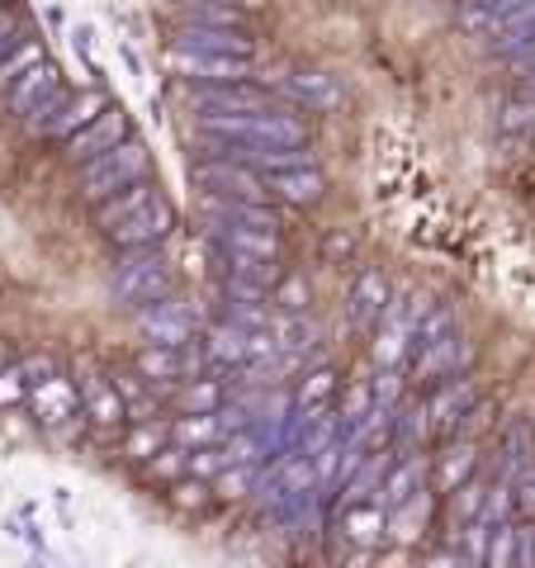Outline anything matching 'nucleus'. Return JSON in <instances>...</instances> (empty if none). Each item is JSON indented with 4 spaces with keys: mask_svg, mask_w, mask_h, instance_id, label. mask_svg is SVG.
Here are the masks:
<instances>
[{
    "mask_svg": "<svg viewBox=\"0 0 535 568\" xmlns=\"http://www.w3.org/2000/svg\"><path fill=\"white\" fill-rule=\"evenodd\" d=\"M58 91H62V85H58V71H52V67H33L29 77H20V81L10 85V104H14V110H33L39 100L58 95Z\"/></svg>",
    "mask_w": 535,
    "mask_h": 568,
    "instance_id": "obj_1",
    "label": "nucleus"
},
{
    "mask_svg": "<svg viewBox=\"0 0 535 568\" xmlns=\"http://www.w3.org/2000/svg\"><path fill=\"white\" fill-rule=\"evenodd\" d=\"M33 403H39V413L48 422H62L77 407V394H71L67 379H43V384H33Z\"/></svg>",
    "mask_w": 535,
    "mask_h": 568,
    "instance_id": "obj_2",
    "label": "nucleus"
},
{
    "mask_svg": "<svg viewBox=\"0 0 535 568\" xmlns=\"http://www.w3.org/2000/svg\"><path fill=\"white\" fill-rule=\"evenodd\" d=\"M33 67H43V48H39V43H20L6 62H0V91H6V85H14L20 77H29Z\"/></svg>",
    "mask_w": 535,
    "mask_h": 568,
    "instance_id": "obj_3",
    "label": "nucleus"
},
{
    "mask_svg": "<svg viewBox=\"0 0 535 568\" xmlns=\"http://www.w3.org/2000/svg\"><path fill=\"white\" fill-rule=\"evenodd\" d=\"M29 394V379H24V365H6L0 369V407H14Z\"/></svg>",
    "mask_w": 535,
    "mask_h": 568,
    "instance_id": "obj_4",
    "label": "nucleus"
},
{
    "mask_svg": "<svg viewBox=\"0 0 535 568\" xmlns=\"http://www.w3.org/2000/svg\"><path fill=\"white\" fill-rule=\"evenodd\" d=\"M91 413H95V422H114V417H123V403L110 394V388H100L91 398Z\"/></svg>",
    "mask_w": 535,
    "mask_h": 568,
    "instance_id": "obj_5",
    "label": "nucleus"
},
{
    "mask_svg": "<svg viewBox=\"0 0 535 568\" xmlns=\"http://www.w3.org/2000/svg\"><path fill=\"white\" fill-rule=\"evenodd\" d=\"M10 43V14H0V48Z\"/></svg>",
    "mask_w": 535,
    "mask_h": 568,
    "instance_id": "obj_6",
    "label": "nucleus"
}]
</instances>
